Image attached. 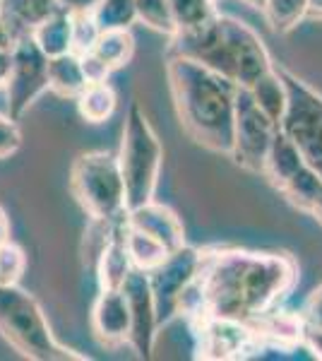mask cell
<instances>
[{
	"label": "cell",
	"instance_id": "cell-31",
	"mask_svg": "<svg viewBox=\"0 0 322 361\" xmlns=\"http://www.w3.org/2000/svg\"><path fill=\"white\" fill-rule=\"evenodd\" d=\"M301 320L306 328H322V284L310 294L306 301V308L301 313Z\"/></svg>",
	"mask_w": 322,
	"mask_h": 361
},
{
	"label": "cell",
	"instance_id": "cell-9",
	"mask_svg": "<svg viewBox=\"0 0 322 361\" xmlns=\"http://www.w3.org/2000/svg\"><path fill=\"white\" fill-rule=\"evenodd\" d=\"M49 63L51 58L39 49L32 32L17 37L13 49V70L5 82L8 114L15 121H20L34 106V102L49 90Z\"/></svg>",
	"mask_w": 322,
	"mask_h": 361
},
{
	"label": "cell",
	"instance_id": "cell-30",
	"mask_svg": "<svg viewBox=\"0 0 322 361\" xmlns=\"http://www.w3.org/2000/svg\"><path fill=\"white\" fill-rule=\"evenodd\" d=\"M80 61H82V70H85V78H87V82H106L109 80V75L113 73L106 63L99 58L94 51H87V54H82L80 56Z\"/></svg>",
	"mask_w": 322,
	"mask_h": 361
},
{
	"label": "cell",
	"instance_id": "cell-21",
	"mask_svg": "<svg viewBox=\"0 0 322 361\" xmlns=\"http://www.w3.org/2000/svg\"><path fill=\"white\" fill-rule=\"evenodd\" d=\"M92 51H94L111 70L125 68L135 56V37L130 34V29H106V32L99 34Z\"/></svg>",
	"mask_w": 322,
	"mask_h": 361
},
{
	"label": "cell",
	"instance_id": "cell-35",
	"mask_svg": "<svg viewBox=\"0 0 322 361\" xmlns=\"http://www.w3.org/2000/svg\"><path fill=\"white\" fill-rule=\"evenodd\" d=\"M13 70V51H0V87H5Z\"/></svg>",
	"mask_w": 322,
	"mask_h": 361
},
{
	"label": "cell",
	"instance_id": "cell-15",
	"mask_svg": "<svg viewBox=\"0 0 322 361\" xmlns=\"http://www.w3.org/2000/svg\"><path fill=\"white\" fill-rule=\"evenodd\" d=\"M306 164L308 161L303 159V154H301V149L296 147V142L286 135L282 128H279L277 135H274L272 147H269L265 173H262V176H267L272 180V185H277V188L282 190Z\"/></svg>",
	"mask_w": 322,
	"mask_h": 361
},
{
	"label": "cell",
	"instance_id": "cell-10",
	"mask_svg": "<svg viewBox=\"0 0 322 361\" xmlns=\"http://www.w3.org/2000/svg\"><path fill=\"white\" fill-rule=\"evenodd\" d=\"M202 255L204 253L200 248L185 243L178 250H173L154 272H149L156 306H159V323H166L178 313V301L200 272Z\"/></svg>",
	"mask_w": 322,
	"mask_h": 361
},
{
	"label": "cell",
	"instance_id": "cell-33",
	"mask_svg": "<svg viewBox=\"0 0 322 361\" xmlns=\"http://www.w3.org/2000/svg\"><path fill=\"white\" fill-rule=\"evenodd\" d=\"M17 42V34L15 29L8 25V22L0 17V51H13Z\"/></svg>",
	"mask_w": 322,
	"mask_h": 361
},
{
	"label": "cell",
	"instance_id": "cell-14",
	"mask_svg": "<svg viewBox=\"0 0 322 361\" xmlns=\"http://www.w3.org/2000/svg\"><path fill=\"white\" fill-rule=\"evenodd\" d=\"M125 231H128V212L116 219L109 243L104 246V250L97 258L94 270L99 279V289H120L125 284L128 275L132 272V260L130 253H128Z\"/></svg>",
	"mask_w": 322,
	"mask_h": 361
},
{
	"label": "cell",
	"instance_id": "cell-32",
	"mask_svg": "<svg viewBox=\"0 0 322 361\" xmlns=\"http://www.w3.org/2000/svg\"><path fill=\"white\" fill-rule=\"evenodd\" d=\"M303 345L313 352L315 359H322V328H306L303 325Z\"/></svg>",
	"mask_w": 322,
	"mask_h": 361
},
{
	"label": "cell",
	"instance_id": "cell-39",
	"mask_svg": "<svg viewBox=\"0 0 322 361\" xmlns=\"http://www.w3.org/2000/svg\"><path fill=\"white\" fill-rule=\"evenodd\" d=\"M245 5H250V8H262V3H265V0H243Z\"/></svg>",
	"mask_w": 322,
	"mask_h": 361
},
{
	"label": "cell",
	"instance_id": "cell-29",
	"mask_svg": "<svg viewBox=\"0 0 322 361\" xmlns=\"http://www.w3.org/2000/svg\"><path fill=\"white\" fill-rule=\"evenodd\" d=\"M22 147V130L13 116L0 114V159L13 157Z\"/></svg>",
	"mask_w": 322,
	"mask_h": 361
},
{
	"label": "cell",
	"instance_id": "cell-26",
	"mask_svg": "<svg viewBox=\"0 0 322 361\" xmlns=\"http://www.w3.org/2000/svg\"><path fill=\"white\" fill-rule=\"evenodd\" d=\"M137 5V20L144 22L149 29L166 37H173L178 29H175L171 0H135Z\"/></svg>",
	"mask_w": 322,
	"mask_h": 361
},
{
	"label": "cell",
	"instance_id": "cell-27",
	"mask_svg": "<svg viewBox=\"0 0 322 361\" xmlns=\"http://www.w3.org/2000/svg\"><path fill=\"white\" fill-rule=\"evenodd\" d=\"M27 270V253L15 241L0 243V287L20 284Z\"/></svg>",
	"mask_w": 322,
	"mask_h": 361
},
{
	"label": "cell",
	"instance_id": "cell-37",
	"mask_svg": "<svg viewBox=\"0 0 322 361\" xmlns=\"http://www.w3.org/2000/svg\"><path fill=\"white\" fill-rule=\"evenodd\" d=\"M308 17L322 20V0H308Z\"/></svg>",
	"mask_w": 322,
	"mask_h": 361
},
{
	"label": "cell",
	"instance_id": "cell-24",
	"mask_svg": "<svg viewBox=\"0 0 322 361\" xmlns=\"http://www.w3.org/2000/svg\"><path fill=\"white\" fill-rule=\"evenodd\" d=\"M260 10L274 32H289L308 17V0H265Z\"/></svg>",
	"mask_w": 322,
	"mask_h": 361
},
{
	"label": "cell",
	"instance_id": "cell-2",
	"mask_svg": "<svg viewBox=\"0 0 322 361\" xmlns=\"http://www.w3.org/2000/svg\"><path fill=\"white\" fill-rule=\"evenodd\" d=\"M168 90L180 126L197 145L231 154L238 85L195 58L168 54Z\"/></svg>",
	"mask_w": 322,
	"mask_h": 361
},
{
	"label": "cell",
	"instance_id": "cell-13",
	"mask_svg": "<svg viewBox=\"0 0 322 361\" xmlns=\"http://www.w3.org/2000/svg\"><path fill=\"white\" fill-rule=\"evenodd\" d=\"M128 224L144 231V234L154 236L156 241H161L171 253L178 250L180 246H185V229H183L180 217L171 207L161 205V202H156V200L128 209Z\"/></svg>",
	"mask_w": 322,
	"mask_h": 361
},
{
	"label": "cell",
	"instance_id": "cell-19",
	"mask_svg": "<svg viewBox=\"0 0 322 361\" xmlns=\"http://www.w3.org/2000/svg\"><path fill=\"white\" fill-rule=\"evenodd\" d=\"M78 102V114L87 123H106L111 116L116 114V106H118V94L116 90L106 82H92L85 87V92L75 99Z\"/></svg>",
	"mask_w": 322,
	"mask_h": 361
},
{
	"label": "cell",
	"instance_id": "cell-5",
	"mask_svg": "<svg viewBox=\"0 0 322 361\" xmlns=\"http://www.w3.org/2000/svg\"><path fill=\"white\" fill-rule=\"evenodd\" d=\"M118 161L123 178H125L128 209L154 200L156 185H159L163 149L159 135L151 128L147 114L140 109V104H130V109H128Z\"/></svg>",
	"mask_w": 322,
	"mask_h": 361
},
{
	"label": "cell",
	"instance_id": "cell-1",
	"mask_svg": "<svg viewBox=\"0 0 322 361\" xmlns=\"http://www.w3.org/2000/svg\"><path fill=\"white\" fill-rule=\"evenodd\" d=\"M296 263L286 253L221 250L204 253L202 267L178 301V313L197 320L226 318L250 325L274 311L296 282Z\"/></svg>",
	"mask_w": 322,
	"mask_h": 361
},
{
	"label": "cell",
	"instance_id": "cell-8",
	"mask_svg": "<svg viewBox=\"0 0 322 361\" xmlns=\"http://www.w3.org/2000/svg\"><path fill=\"white\" fill-rule=\"evenodd\" d=\"M277 130L279 126L257 106L253 92L248 87H238L236 128H233V149H231L233 161L253 173H265L267 154Z\"/></svg>",
	"mask_w": 322,
	"mask_h": 361
},
{
	"label": "cell",
	"instance_id": "cell-7",
	"mask_svg": "<svg viewBox=\"0 0 322 361\" xmlns=\"http://www.w3.org/2000/svg\"><path fill=\"white\" fill-rule=\"evenodd\" d=\"M279 73L289 92V106L282 118V130L296 142L303 159L322 176V94L289 70L279 68Z\"/></svg>",
	"mask_w": 322,
	"mask_h": 361
},
{
	"label": "cell",
	"instance_id": "cell-20",
	"mask_svg": "<svg viewBox=\"0 0 322 361\" xmlns=\"http://www.w3.org/2000/svg\"><path fill=\"white\" fill-rule=\"evenodd\" d=\"M125 243H128V253H130L132 267L144 272H154L163 260L171 255V250L163 246L161 241H156L154 236L144 234V231L135 229V226L128 224L125 231Z\"/></svg>",
	"mask_w": 322,
	"mask_h": 361
},
{
	"label": "cell",
	"instance_id": "cell-11",
	"mask_svg": "<svg viewBox=\"0 0 322 361\" xmlns=\"http://www.w3.org/2000/svg\"><path fill=\"white\" fill-rule=\"evenodd\" d=\"M120 289L125 292L128 306H130V318H132L128 345H130L137 359H151L154 342H156V328H159V306H156L149 272L132 267V272L128 275L125 284Z\"/></svg>",
	"mask_w": 322,
	"mask_h": 361
},
{
	"label": "cell",
	"instance_id": "cell-18",
	"mask_svg": "<svg viewBox=\"0 0 322 361\" xmlns=\"http://www.w3.org/2000/svg\"><path fill=\"white\" fill-rule=\"evenodd\" d=\"M248 90L253 92L257 106L282 128V118L286 114V106H289V92H286V82H284L282 73H279L277 68H272L267 75H262L253 87H248Z\"/></svg>",
	"mask_w": 322,
	"mask_h": 361
},
{
	"label": "cell",
	"instance_id": "cell-34",
	"mask_svg": "<svg viewBox=\"0 0 322 361\" xmlns=\"http://www.w3.org/2000/svg\"><path fill=\"white\" fill-rule=\"evenodd\" d=\"M61 5L70 13H92L99 5V0H61Z\"/></svg>",
	"mask_w": 322,
	"mask_h": 361
},
{
	"label": "cell",
	"instance_id": "cell-12",
	"mask_svg": "<svg viewBox=\"0 0 322 361\" xmlns=\"http://www.w3.org/2000/svg\"><path fill=\"white\" fill-rule=\"evenodd\" d=\"M130 306L123 289H99L92 306V333L104 347H118L130 340Z\"/></svg>",
	"mask_w": 322,
	"mask_h": 361
},
{
	"label": "cell",
	"instance_id": "cell-23",
	"mask_svg": "<svg viewBox=\"0 0 322 361\" xmlns=\"http://www.w3.org/2000/svg\"><path fill=\"white\" fill-rule=\"evenodd\" d=\"M171 10H173V20H175V29H178V32L197 29V27L207 25V22H212L214 17L219 15L216 13L214 0H171Z\"/></svg>",
	"mask_w": 322,
	"mask_h": 361
},
{
	"label": "cell",
	"instance_id": "cell-38",
	"mask_svg": "<svg viewBox=\"0 0 322 361\" xmlns=\"http://www.w3.org/2000/svg\"><path fill=\"white\" fill-rule=\"evenodd\" d=\"M310 214H313V217L318 219V224H322V195H320V200L315 202V207L310 209Z\"/></svg>",
	"mask_w": 322,
	"mask_h": 361
},
{
	"label": "cell",
	"instance_id": "cell-28",
	"mask_svg": "<svg viewBox=\"0 0 322 361\" xmlns=\"http://www.w3.org/2000/svg\"><path fill=\"white\" fill-rule=\"evenodd\" d=\"M73 17H75L73 51L82 56V54H87V51L94 49L101 29H99L94 15H92V13H73Z\"/></svg>",
	"mask_w": 322,
	"mask_h": 361
},
{
	"label": "cell",
	"instance_id": "cell-36",
	"mask_svg": "<svg viewBox=\"0 0 322 361\" xmlns=\"http://www.w3.org/2000/svg\"><path fill=\"white\" fill-rule=\"evenodd\" d=\"M10 241V219L5 214V209L0 207V243Z\"/></svg>",
	"mask_w": 322,
	"mask_h": 361
},
{
	"label": "cell",
	"instance_id": "cell-22",
	"mask_svg": "<svg viewBox=\"0 0 322 361\" xmlns=\"http://www.w3.org/2000/svg\"><path fill=\"white\" fill-rule=\"evenodd\" d=\"M282 193L289 197L291 205L310 212L322 195V176L310 164H306L294 178L289 180V183L284 185Z\"/></svg>",
	"mask_w": 322,
	"mask_h": 361
},
{
	"label": "cell",
	"instance_id": "cell-25",
	"mask_svg": "<svg viewBox=\"0 0 322 361\" xmlns=\"http://www.w3.org/2000/svg\"><path fill=\"white\" fill-rule=\"evenodd\" d=\"M101 32L106 29H130L137 22V5L135 0H99L92 10Z\"/></svg>",
	"mask_w": 322,
	"mask_h": 361
},
{
	"label": "cell",
	"instance_id": "cell-6",
	"mask_svg": "<svg viewBox=\"0 0 322 361\" xmlns=\"http://www.w3.org/2000/svg\"><path fill=\"white\" fill-rule=\"evenodd\" d=\"M70 193L89 219H113L128 212L125 178L118 154L92 149L70 166Z\"/></svg>",
	"mask_w": 322,
	"mask_h": 361
},
{
	"label": "cell",
	"instance_id": "cell-40",
	"mask_svg": "<svg viewBox=\"0 0 322 361\" xmlns=\"http://www.w3.org/2000/svg\"><path fill=\"white\" fill-rule=\"evenodd\" d=\"M0 13H3V0H0Z\"/></svg>",
	"mask_w": 322,
	"mask_h": 361
},
{
	"label": "cell",
	"instance_id": "cell-3",
	"mask_svg": "<svg viewBox=\"0 0 322 361\" xmlns=\"http://www.w3.org/2000/svg\"><path fill=\"white\" fill-rule=\"evenodd\" d=\"M168 54L195 58L238 87H253L274 68L262 39L248 25L228 15H216L207 25L178 32L171 37Z\"/></svg>",
	"mask_w": 322,
	"mask_h": 361
},
{
	"label": "cell",
	"instance_id": "cell-17",
	"mask_svg": "<svg viewBox=\"0 0 322 361\" xmlns=\"http://www.w3.org/2000/svg\"><path fill=\"white\" fill-rule=\"evenodd\" d=\"M49 80V90L63 99H78L85 92V87L89 85L85 78V70H82L80 54H75V51L51 58Z\"/></svg>",
	"mask_w": 322,
	"mask_h": 361
},
{
	"label": "cell",
	"instance_id": "cell-4",
	"mask_svg": "<svg viewBox=\"0 0 322 361\" xmlns=\"http://www.w3.org/2000/svg\"><path fill=\"white\" fill-rule=\"evenodd\" d=\"M0 337L32 361L87 359L56 340L39 301L20 284L0 287Z\"/></svg>",
	"mask_w": 322,
	"mask_h": 361
},
{
	"label": "cell",
	"instance_id": "cell-16",
	"mask_svg": "<svg viewBox=\"0 0 322 361\" xmlns=\"http://www.w3.org/2000/svg\"><path fill=\"white\" fill-rule=\"evenodd\" d=\"M73 34H75V17L66 8H61L49 20H44L41 25L32 29L34 42L39 44V49L49 58L70 54L73 51Z\"/></svg>",
	"mask_w": 322,
	"mask_h": 361
}]
</instances>
